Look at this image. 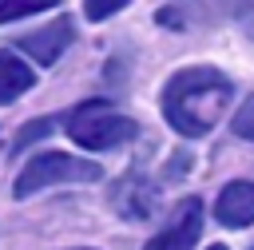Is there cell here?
<instances>
[{"label":"cell","instance_id":"30bf717a","mask_svg":"<svg viewBox=\"0 0 254 250\" xmlns=\"http://www.w3.org/2000/svg\"><path fill=\"white\" fill-rule=\"evenodd\" d=\"M230 131H234L238 139H250V143H254V99H246V103L234 111V119H230Z\"/></svg>","mask_w":254,"mask_h":250},{"label":"cell","instance_id":"4fadbf2b","mask_svg":"<svg viewBox=\"0 0 254 250\" xmlns=\"http://www.w3.org/2000/svg\"><path fill=\"white\" fill-rule=\"evenodd\" d=\"M210 250H226V246H210Z\"/></svg>","mask_w":254,"mask_h":250},{"label":"cell","instance_id":"3957f363","mask_svg":"<svg viewBox=\"0 0 254 250\" xmlns=\"http://www.w3.org/2000/svg\"><path fill=\"white\" fill-rule=\"evenodd\" d=\"M103 171L99 163L91 159H75V155H64V151H44V155H32L24 163V171L16 175L12 183V194L16 198H32L48 187H64V183H95Z\"/></svg>","mask_w":254,"mask_h":250},{"label":"cell","instance_id":"277c9868","mask_svg":"<svg viewBox=\"0 0 254 250\" xmlns=\"http://www.w3.org/2000/svg\"><path fill=\"white\" fill-rule=\"evenodd\" d=\"M198 234H202V202L190 194V198H183L175 206V218L155 238H147L143 250H190L198 242Z\"/></svg>","mask_w":254,"mask_h":250},{"label":"cell","instance_id":"9c48e42d","mask_svg":"<svg viewBox=\"0 0 254 250\" xmlns=\"http://www.w3.org/2000/svg\"><path fill=\"white\" fill-rule=\"evenodd\" d=\"M60 0H0V24H12V20H24V16H36V12H48Z\"/></svg>","mask_w":254,"mask_h":250},{"label":"cell","instance_id":"7a4b0ae2","mask_svg":"<svg viewBox=\"0 0 254 250\" xmlns=\"http://www.w3.org/2000/svg\"><path fill=\"white\" fill-rule=\"evenodd\" d=\"M64 127L83 151H115L127 139H135V119L115 111L111 103H79L64 119Z\"/></svg>","mask_w":254,"mask_h":250},{"label":"cell","instance_id":"8992f818","mask_svg":"<svg viewBox=\"0 0 254 250\" xmlns=\"http://www.w3.org/2000/svg\"><path fill=\"white\" fill-rule=\"evenodd\" d=\"M214 218L230 230H242L254 222V183L250 179H234L218 190L214 198Z\"/></svg>","mask_w":254,"mask_h":250},{"label":"cell","instance_id":"5b68a950","mask_svg":"<svg viewBox=\"0 0 254 250\" xmlns=\"http://www.w3.org/2000/svg\"><path fill=\"white\" fill-rule=\"evenodd\" d=\"M75 40V28H71V20H52V24H44V28H36V32H28V36H20L16 40V48L24 52V56H32L36 63H56L64 52H67V44Z\"/></svg>","mask_w":254,"mask_h":250},{"label":"cell","instance_id":"ba28073f","mask_svg":"<svg viewBox=\"0 0 254 250\" xmlns=\"http://www.w3.org/2000/svg\"><path fill=\"white\" fill-rule=\"evenodd\" d=\"M36 83L32 67L24 60H16L12 52H0V103H12L16 95H24Z\"/></svg>","mask_w":254,"mask_h":250},{"label":"cell","instance_id":"8fae6325","mask_svg":"<svg viewBox=\"0 0 254 250\" xmlns=\"http://www.w3.org/2000/svg\"><path fill=\"white\" fill-rule=\"evenodd\" d=\"M52 119H36V123H24L20 127V135H16V151H24L28 143H36V139H44V135H52Z\"/></svg>","mask_w":254,"mask_h":250},{"label":"cell","instance_id":"6da1fadb","mask_svg":"<svg viewBox=\"0 0 254 250\" xmlns=\"http://www.w3.org/2000/svg\"><path fill=\"white\" fill-rule=\"evenodd\" d=\"M234 95V83L218 67H183L163 87V115L183 139H202L222 119L226 103Z\"/></svg>","mask_w":254,"mask_h":250},{"label":"cell","instance_id":"5bb4252c","mask_svg":"<svg viewBox=\"0 0 254 250\" xmlns=\"http://www.w3.org/2000/svg\"><path fill=\"white\" fill-rule=\"evenodd\" d=\"M75 250H83V246H75Z\"/></svg>","mask_w":254,"mask_h":250},{"label":"cell","instance_id":"52a82bcc","mask_svg":"<svg viewBox=\"0 0 254 250\" xmlns=\"http://www.w3.org/2000/svg\"><path fill=\"white\" fill-rule=\"evenodd\" d=\"M111 206L119 214H127V218H147L151 206H155V194H151V187L143 179H123L111 190Z\"/></svg>","mask_w":254,"mask_h":250},{"label":"cell","instance_id":"7c38bea8","mask_svg":"<svg viewBox=\"0 0 254 250\" xmlns=\"http://www.w3.org/2000/svg\"><path fill=\"white\" fill-rule=\"evenodd\" d=\"M131 0H83V16L87 20H107V16H115L119 8H127Z\"/></svg>","mask_w":254,"mask_h":250}]
</instances>
